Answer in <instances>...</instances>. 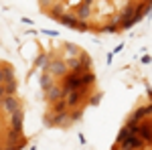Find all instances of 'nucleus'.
Masks as SVG:
<instances>
[{
	"label": "nucleus",
	"mask_w": 152,
	"mask_h": 150,
	"mask_svg": "<svg viewBox=\"0 0 152 150\" xmlns=\"http://www.w3.org/2000/svg\"><path fill=\"white\" fill-rule=\"evenodd\" d=\"M47 71L53 75V77H63L69 69H67V65H65V61H63V59H53V61L49 63Z\"/></svg>",
	"instance_id": "1"
},
{
	"label": "nucleus",
	"mask_w": 152,
	"mask_h": 150,
	"mask_svg": "<svg viewBox=\"0 0 152 150\" xmlns=\"http://www.w3.org/2000/svg\"><path fill=\"white\" fill-rule=\"evenodd\" d=\"M136 134L144 140L146 146H150V140H152V136H150V118H146V122L142 120L140 124H138V132H136Z\"/></svg>",
	"instance_id": "2"
},
{
	"label": "nucleus",
	"mask_w": 152,
	"mask_h": 150,
	"mask_svg": "<svg viewBox=\"0 0 152 150\" xmlns=\"http://www.w3.org/2000/svg\"><path fill=\"white\" fill-rule=\"evenodd\" d=\"M0 104H2V110H4L6 114H12L14 110H18V108H20L18 100H16L14 95H4V97L0 100Z\"/></svg>",
	"instance_id": "3"
},
{
	"label": "nucleus",
	"mask_w": 152,
	"mask_h": 150,
	"mask_svg": "<svg viewBox=\"0 0 152 150\" xmlns=\"http://www.w3.org/2000/svg\"><path fill=\"white\" fill-rule=\"evenodd\" d=\"M45 97H47V102L49 104H53V102H57L59 97H65L63 95V87H59V85H51V87H47L45 89Z\"/></svg>",
	"instance_id": "4"
},
{
	"label": "nucleus",
	"mask_w": 152,
	"mask_h": 150,
	"mask_svg": "<svg viewBox=\"0 0 152 150\" xmlns=\"http://www.w3.org/2000/svg\"><path fill=\"white\" fill-rule=\"evenodd\" d=\"M23 118H24V112L18 108V110H14L10 114V128L14 130H23Z\"/></svg>",
	"instance_id": "5"
},
{
	"label": "nucleus",
	"mask_w": 152,
	"mask_h": 150,
	"mask_svg": "<svg viewBox=\"0 0 152 150\" xmlns=\"http://www.w3.org/2000/svg\"><path fill=\"white\" fill-rule=\"evenodd\" d=\"M150 114H152V105L148 104V105H144V108H138V110L132 114L130 120H134V122H142L144 118H150Z\"/></svg>",
	"instance_id": "6"
},
{
	"label": "nucleus",
	"mask_w": 152,
	"mask_h": 150,
	"mask_svg": "<svg viewBox=\"0 0 152 150\" xmlns=\"http://www.w3.org/2000/svg\"><path fill=\"white\" fill-rule=\"evenodd\" d=\"M59 23L63 24V26H69V29H75V24H77V16L75 14H67V12H61V16L57 18Z\"/></svg>",
	"instance_id": "7"
},
{
	"label": "nucleus",
	"mask_w": 152,
	"mask_h": 150,
	"mask_svg": "<svg viewBox=\"0 0 152 150\" xmlns=\"http://www.w3.org/2000/svg\"><path fill=\"white\" fill-rule=\"evenodd\" d=\"M79 83H81V87H89L91 83H95V73H91V69L79 73Z\"/></svg>",
	"instance_id": "8"
},
{
	"label": "nucleus",
	"mask_w": 152,
	"mask_h": 150,
	"mask_svg": "<svg viewBox=\"0 0 152 150\" xmlns=\"http://www.w3.org/2000/svg\"><path fill=\"white\" fill-rule=\"evenodd\" d=\"M79 55H81V59H79V67H77V71H75V73L89 71V69H91V57H89V55H85V53H79Z\"/></svg>",
	"instance_id": "9"
},
{
	"label": "nucleus",
	"mask_w": 152,
	"mask_h": 150,
	"mask_svg": "<svg viewBox=\"0 0 152 150\" xmlns=\"http://www.w3.org/2000/svg\"><path fill=\"white\" fill-rule=\"evenodd\" d=\"M89 12H91V4H85V2H81V4L77 6V12H75V16H77L79 20H85V18L89 16Z\"/></svg>",
	"instance_id": "10"
},
{
	"label": "nucleus",
	"mask_w": 152,
	"mask_h": 150,
	"mask_svg": "<svg viewBox=\"0 0 152 150\" xmlns=\"http://www.w3.org/2000/svg\"><path fill=\"white\" fill-rule=\"evenodd\" d=\"M2 85H4V93L6 95H14L16 93V79H6Z\"/></svg>",
	"instance_id": "11"
},
{
	"label": "nucleus",
	"mask_w": 152,
	"mask_h": 150,
	"mask_svg": "<svg viewBox=\"0 0 152 150\" xmlns=\"http://www.w3.org/2000/svg\"><path fill=\"white\" fill-rule=\"evenodd\" d=\"M53 83H55V77H53L49 71H45V73H43V77H41V87H43V89H47V87L53 85Z\"/></svg>",
	"instance_id": "12"
},
{
	"label": "nucleus",
	"mask_w": 152,
	"mask_h": 150,
	"mask_svg": "<svg viewBox=\"0 0 152 150\" xmlns=\"http://www.w3.org/2000/svg\"><path fill=\"white\" fill-rule=\"evenodd\" d=\"M65 110H69L65 97H59L57 102H53V112H65Z\"/></svg>",
	"instance_id": "13"
},
{
	"label": "nucleus",
	"mask_w": 152,
	"mask_h": 150,
	"mask_svg": "<svg viewBox=\"0 0 152 150\" xmlns=\"http://www.w3.org/2000/svg\"><path fill=\"white\" fill-rule=\"evenodd\" d=\"M0 67H2V73H4V81H6V79H14V69H12V65L2 63Z\"/></svg>",
	"instance_id": "14"
},
{
	"label": "nucleus",
	"mask_w": 152,
	"mask_h": 150,
	"mask_svg": "<svg viewBox=\"0 0 152 150\" xmlns=\"http://www.w3.org/2000/svg\"><path fill=\"white\" fill-rule=\"evenodd\" d=\"M49 63H51V59L45 57V55H39V57H37V61H35V65H37V67H41L43 71H47Z\"/></svg>",
	"instance_id": "15"
},
{
	"label": "nucleus",
	"mask_w": 152,
	"mask_h": 150,
	"mask_svg": "<svg viewBox=\"0 0 152 150\" xmlns=\"http://www.w3.org/2000/svg\"><path fill=\"white\" fill-rule=\"evenodd\" d=\"M65 65H67V69H71V71H77V67H79V55H77V57H67Z\"/></svg>",
	"instance_id": "16"
},
{
	"label": "nucleus",
	"mask_w": 152,
	"mask_h": 150,
	"mask_svg": "<svg viewBox=\"0 0 152 150\" xmlns=\"http://www.w3.org/2000/svg\"><path fill=\"white\" fill-rule=\"evenodd\" d=\"M65 51H67V55L69 57H77L81 51H79V47H75L73 43H65Z\"/></svg>",
	"instance_id": "17"
},
{
	"label": "nucleus",
	"mask_w": 152,
	"mask_h": 150,
	"mask_svg": "<svg viewBox=\"0 0 152 150\" xmlns=\"http://www.w3.org/2000/svg\"><path fill=\"white\" fill-rule=\"evenodd\" d=\"M81 116H83L81 110H71V108H69V120H71V124H73V122H77V120H81Z\"/></svg>",
	"instance_id": "18"
},
{
	"label": "nucleus",
	"mask_w": 152,
	"mask_h": 150,
	"mask_svg": "<svg viewBox=\"0 0 152 150\" xmlns=\"http://www.w3.org/2000/svg\"><path fill=\"white\" fill-rule=\"evenodd\" d=\"M73 31H79V33H85V31H89V24L85 23V20H77V24H75V29Z\"/></svg>",
	"instance_id": "19"
},
{
	"label": "nucleus",
	"mask_w": 152,
	"mask_h": 150,
	"mask_svg": "<svg viewBox=\"0 0 152 150\" xmlns=\"http://www.w3.org/2000/svg\"><path fill=\"white\" fill-rule=\"evenodd\" d=\"M49 14H51V16H53V18L57 20L59 16H61V6H59V4H55V6H53V10L49 12Z\"/></svg>",
	"instance_id": "20"
},
{
	"label": "nucleus",
	"mask_w": 152,
	"mask_h": 150,
	"mask_svg": "<svg viewBox=\"0 0 152 150\" xmlns=\"http://www.w3.org/2000/svg\"><path fill=\"white\" fill-rule=\"evenodd\" d=\"M99 100H102V93H97V95H94V97L89 100V104H91V105H97V104H99Z\"/></svg>",
	"instance_id": "21"
},
{
	"label": "nucleus",
	"mask_w": 152,
	"mask_h": 150,
	"mask_svg": "<svg viewBox=\"0 0 152 150\" xmlns=\"http://www.w3.org/2000/svg\"><path fill=\"white\" fill-rule=\"evenodd\" d=\"M39 2H41V6L45 8V6H51V2H53V0H39Z\"/></svg>",
	"instance_id": "22"
},
{
	"label": "nucleus",
	"mask_w": 152,
	"mask_h": 150,
	"mask_svg": "<svg viewBox=\"0 0 152 150\" xmlns=\"http://www.w3.org/2000/svg\"><path fill=\"white\" fill-rule=\"evenodd\" d=\"M4 95H6V93H4V85H2V83H0V100H2V97H4Z\"/></svg>",
	"instance_id": "23"
},
{
	"label": "nucleus",
	"mask_w": 152,
	"mask_h": 150,
	"mask_svg": "<svg viewBox=\"0 0 152 150\" xmlns=\"http://www.w3.org/2000/svg\"><path fill=\"white\" fill-rule=\"evenodd\" d=\"M0 83H4V73H2V67H0Z\"/></svg>",
	"instance_id": "24"
},
{
	"label": "nucleus",
	"mask_w": 152,
	"mask_h": 150,
	"mask_svg": "<svg viewBox=\"0 0 152 150\" xmlns=\"http://www.w3.org/2000/svg\"><path fill=\"white\" fill-rule=\"evenodd\" d=\"M83 2H85V4H94V0H83Z\"/></svg>",
	"instance_id": "25"
},
{
	"label": "nucleus",
	"mask_w": 152,
	"mask_h": 150,
	"mask_svg": "<svg viewBox=\"0 0 152 150\" xmlns=\"http://www.w3.org/2000/svg\"><path fill=\"white\" fill-rule=\"evenodd\" d=\"M146 2H150V0H146Z\"/></svg>",
	"instance_id": "26"
}]
</instances>
